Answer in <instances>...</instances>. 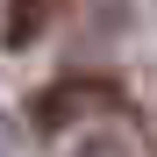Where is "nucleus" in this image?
<instances>
[{
	"label": "nucleus",
	"mask_w": 157,
	"mask_h": 157,
	"mask_svg": "<svg viewBox=\"0 0 157 157\" xmlns=\"http://www.w3.org/2000/svg\"><path fill=\"white\" fill-rule=\"evenodd\" d=\"M57 7L64 0H7V7H0V43L7 50H29L50 21H57Z\"/></svg>",
	"instance_id": "2"
},
{
	"label": "nucleus",
	"mask_w": 157,
	"mask_h": 157,
	"mask_svg": "<svg viewBox=\"0 0 157 157\" xmlns=\"http://www.w3.org/2000/svg\"><path fill=\"white\" fill-rule=\"evenodd\" d=\"M114 107H121V86L114 78H57V86L36 93V128L57 136V128L93 121V114H114Z\"/></svg>",
	"instance_id": "1"
},
{
	"label": "nucleus",
	"mask_w": 157,
	"mask_h": 157,
	"mask_svg": "<svg viewBox=\"0 0 157 157\" xmlns=\"http://www.w3.org/2000/svg\"><path fill=\"white\" fill-rule=\"evenodd\" d=\"M78 157H128L121 143H107V136H100V143H86V150H78Z\"/></svg>",
	"instance_id": "3"
}]
</instances>
